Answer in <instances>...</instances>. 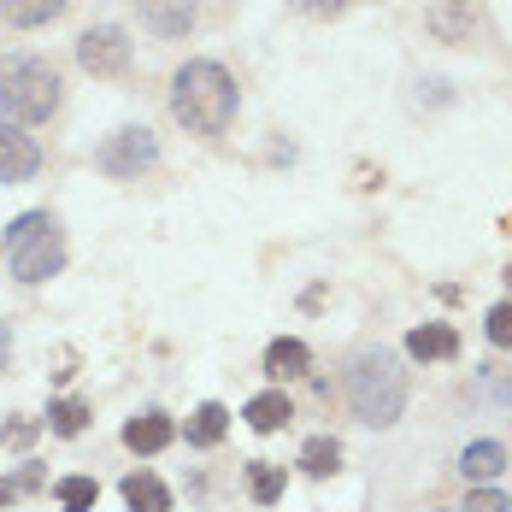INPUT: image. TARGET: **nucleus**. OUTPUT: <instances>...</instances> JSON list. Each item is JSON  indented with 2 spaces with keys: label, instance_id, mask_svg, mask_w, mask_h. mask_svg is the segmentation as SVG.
Listing matches in <instances>:
<instances>
[{
  "label": "nucleus",
  "instance_id": "obj_11",
  "mask_svg": "<svg viewBox=\"0 0 512 512\" xmlns=\"http://www.w3.org/2000/svg\"><path fill=\"white\" fill-rule=\"evenodd\" d=\"M307 365H312V348L301 342V336H277V342L265 348V377H271V383L307 377Z\"/></svg>",
  "mask_w": 512,
  "mask_h": 512
},
{
  "label": "nucleus",
  "instance_id": "obj_25",
  "mask_svg": "<svg viewBox=\"0 0 512 512\" xmlns=\"http://www.w3.org/2000/svg\"><path fill=\"white\" fill-rule=\"evenodd\" d=\"M301 18H336V12H348V0H289Z\"/></svg>",
  "mask_w": 512,
  "mask_h": 512
},
{
  "label": "nucleus",
  "instance_id": "obj_6",
  "mask_svg": "<svg viewBox=\"0 0 512 512\" xmlns=\"http://www.w3.org/2000/svg\"><path fill=\"white\" fill-rule=\"evenodd\" d=\"M130 59H136V48H130V36H124L118 24H89V30L77 36V65H83L89 77H124Z\"/></svg>",
  "mask_w": 512,
  "mask_h": 512
},
{
  "label": "nucleus",
  "instance_id": "obj_7",
  "mask_svg": "<svg viewBox=\"0 0 512 512\" xmlns=\"http://www.w3.org/2000/svg\"><path fill=\"white\" fill-rule=\"evenodd\" d=\"M477 30H483V6H477V0H430V6H424V36H430V42L471 48Z\"/></svg>",
  "mask_w": 512,
  "mask_h": 512
},
{
  "label": "nucleus",
  "instance_id": "obj_27",
  "mask_svg": "<svg viewBox=\"0 0 512 512\" xmlns=\"http://www.w3.org/2000/svg\"><path fill=\"white\" fill-rule=\"evenodd\" d=\"M12 501H18V483H12V477H0V512L12 507Z\"/></svg>",
  "mask_w": 512,
  "mask_h": 512
},
{
  "label": "nucleus",
  "instance_id": "obj_17",
  "mask_svg": "<svg viewBox=\"0 0 512 512\" xmlns=\"http://www.w3.org/2000/svg\"><path fill=\"white\" fill-rule=\"evenodd\" d=\"M65 12V0H0V18L18 24V30H36V24H53Z\"/></svg>",
  "mask_w": 512,
  "mask_h": 512
},
{
  "label": "nucleus",
  "instance_id": "obj_9",
  "mask_svg": "<svg viewBox=\"0 0 512 512\" xmlns=\"http://www.w3.org/2000/svg\"><path fill=\"white\" fill-rule=\"evenodd\" d=\"M136 12H142V24L154 36H165V42H177V36L195 30V0H136Z\"/></svg>",
  "mask_w": 512,
  "mask_h": 512
},
{
  "label": "nucleus",
  "instance_id": "obj_16",
  "mask_svg": "<svg viewBox=\"0 0 512 512\" xmlns=\"http://www.w3.org/2000/svg\"><path fill=\"white\" fill-rule=\"evenodd\" d=\"M224 430H230V407L224 401H201L189 412V448H218Z\"/></svg>",
  "mask_w": 512,
  "mask_h": 512
},
{
  "label": "nucleus",
  "instance_id": "obj_22",
  "mask_svg": "<svg viewBox=\"0 0 512 512\" xmlns=\"http://www.w3.org/2000/svg\"><path fill=\"white\" fill-rule=\"evenodd\" d=\"M48 430V418H30V412H12L6 424H0V448H30L36 436Z\"/></svg>",
  "mask_w": 512,
  "mask_h": 512
},
{
  "label": "nucleus",
  "instance_id": "obj_1",
  "mask_svg": "<svg viewBox=\"0 0 512 512\" xmlns=\"http://www.w3.org/2000/svg\"><path fill=\"white\" fill-rule=\"evenodd\" d=\"M171 118L189 136H224L236 124V77L218 59H189L171 77Z\"/></svg>",
  "mask_w": 512,
  "mask_h": 512
},
{
  "label": "nucleus",
  "instance_id": "obj_10",
  "mask_svg": "<svg viewBox=\"0 0 512 512\" xmlns=\"http://www.w3.org/2000/svg\"><path fill=\"white\" fill-rule=\"evenodd\" d=\"M171 436H177V424L165 412H136L124 424V448L130 454H159V448H171Z\"/></svg>",
  "mask_w": 512,
  "mask_h": 512
},
{
  "label": "nucleus",
  "instance_id": "obj_23",
  "mask_svg": "<svg viewBox=\"0 0 512 512\" xmlns=\"http://www.w3.org/2000/svg\"><path fill=\"white\" fill-rule=\"evenodd\" d=\"M483 330H489V342H495V348H512V301H501V307H489V318H483Z\"/></svg>",
  "mask_w": 512,
  "mask_h": 512
},
{
  "label": "nucleus",
  "instance_id": "obj_20",
  "mask_svg": "<svg viewBox=\"0 0 512 512\" xmlns=\"http://www.w3.org/2000/svg\"><path fill=\"white\" fill-rule=\"evenodd\" d=\"M89 418H95L89 401L65 395V401H53V407H48V430H53V436H83V430H89Z\"/></svg>",
  "mask_w": 512,
  "mask_h": 512
},
{
  "label": "nucleus",
  "instance_id": "obj_5",
  "mask_svg": "<svg viewBox=\"0 0 512 512\" xmlns=\"http://www.w3.org/2000/svg\"><path fill=\"white\" fill-rule=\"evenodd\" d=\"M95 165H101L106 177H142L148 165H159V142L148 124H124V130H112L101 148H95Z\"/></svg>",
  "mask_w": 512,
  "mask_h": 512
},
{
  "label": "nucleus",
  "instance_id": "obj_18",
  "mask_svg": "<svg viewBox=\"0 0 512 512\" xmlns=\"http://www.w3.org/2000/svg\"><path fill=\"white\" fill-rule=\"evenodd\" d=\"M283 489H289L283 465H271V460H254V465H248V495H254L259 507H277V501H283Z\"/></svg>",
  "mask_w": 512,
  "mask_h": 512
},
{
  "label": "nucleus",
  "instance_id": "obj_14",
  "mask_svg": "<svg viewBox=\"0 0 512 512\" xmlns=\"http://www.w3.org/2000/svg\"><path fill=\"white\" fill-rule=\"evenodd\" d=\"M507 471V448L501 442H471V448H460V477L465 483H489V477H501Z\"/></svg>",
  "mask_w": 512,
  "mask_h": 512
},
{
  "label": "nucleus",
  "instance_id": "obj_4",
  "mask_svg": "<svg viewBox=\"0 0 512 512\" xmlns=\"http://www.w3.org/2000/svg\"><path fill=\"white\" fill-rule=\"evenodd\" d=\"M0 254H6L18 283H48V277L65 271V236H59V224H53L48 212H24V218L6 224Z\"/></svg>",
  "mask_w": 512,
  "mask_h": 512
},
{
  "label": "nucleus",
  "instance_id": "obj_29",
  "mask_svg": "<svg viewBox=\"0 0 512 512\" xmlns=\"http://www.w3.org/2000/svg\"><path fill=\"white\" fill-rule=\"evenodd\" d=\"M507 289H512V265H507Z\"/></svg>",
  "mask_w": 512,
  "mask_h": 512
},
{
  "label": "nucleus",
  "instance_id": "obj_26",
  "mask_svg": "<svg viewBox=\"0 0 512 512\" xmlns=\"http://www.w3.org/2000/svg\"><path fill=\"white\" fill-rule=\"evenodd\" d=\"M12 483H18V495H36V489L48 483V471H42V465H24V471H18Z\"/></svg>",
  "mask_w": 512,
  "mask_h": 512
},
{
  "label": "nucleus",
  "instance_id": "obj_21",
  "mask_svg": "<svg viewBox=\"0 0 512 512\" xmlns=\"http://www.w3.org/2000/svg\"><path fill=\"white\" fill-rule=\"evenodd\" d=\"M301 471H307V477H330V471H336V465H342V442H336V436H312L307 448H301Z\"/></svg>",
  "mask_w": 512,
  "mask_h": 512
},
{
  "label": "nucleus",
  "instance_id": "obj_30",
  "mask_svg": "<svg viewBox=\"0 0 512 512\" xmlns=\"http://www.w3.org/2000/svg\"><path fill=\"white\" fill-rule=\"evenodd\" d=\"M436 512H460V507H436Z\"/></svg>",
  "mask_w": 512,
  "mask_h": 512
},
{
  "label": "nucleus",
  "instance_id": "obj_8",
  "mask_svg": "<svg viewBox=\"0 0 512 512\" xmlns=\"http://www.w3.org/2000/svg\"><path fill=\"white\" fill-rule=\"evenodd\" d=\"M36 171H42L36 136H24L18 124H0V183H30Z\"/></svg>",
  "mask_w": 512,
  "mask_h": 512
},
{
  "label": "nucleus",
  "instance_id": "obj_2",
  "mask_svg": "<svg viewBox=\"0 0 512 512\" xmlns=\"http://www.w3.org/2000/svg\"><path fill=\"white\" fill-rule=\"evenodd\" d=\"M407 395H412L407 365L389 354V348H365V354H354V365H348V407H354L359 424H371V430L401 424Z\"/></svg>",
  "mask_w": 512,
  "mask_h": 512
},
{
  "label": "nucleus",
  "instance_id": "obj_19",
  "mask_svg": "<svg viewBox=\"0 0 512 512\" xmlns=\"http://www.w3.org/2000/svg\"><path fill=\"white\" fill-rule=\"evenodd\" d=\"M53 501H59V512H95L101 483H95V477H59V483H53Z\"/></svg>",
  "mask_w": 512,
  "mask_h": 512
},
{
  "label": "nucleus",
  "instance_id": "obj_15",
  "mask_svg": "<svg viewBox=\"0 0 512 512\" xmlns=\"http://www.w3.org/2000/svg\"><path fill=\"white\" fill-rule=\"evenodd\" d=\"M124 507L130 512H171V489L159 483L154 471H130L124 477Z\"/></svg>",
  "mask_w": 512,
  "mask_h": 512
},
{
  "label": "nucleus",
  "instance_id": "obj_3",
  "mask_svg": "<svg viewBox=\"0 0 512 512\" xmlns=\"http://www.w3.org/2000/svg\"><path fill=\"white\" fill-rule=\"evenodd\" d=\"M59 112V71L36 53L0 59V124H48Z\"/></svg>",
  "mask_w": 512,
  "mask_h": 512
},
{
  "label": "nucleus",
  "instance_id": "obj_24",
  "mask_svg": "<svg viewBox=\"0 0 512 512\" xmlns=\"http://www.w3.org/2000/svg\"><path fill=\"white\" fill-rule=\"evenodd\" d=\"M460 512H512V501L501 495V489H471Z\"/></svg>",
  "mask_w": 512,
  "mask_h": 512
},
{
  "label": "nucleus",
  "instance_id": "obj_28",
  "mask_svg": "<svg viewBox=\"0 0 512 512\" xmlns=\"http://www.w3.org/2000/svg\"><path fill=\"white\" fill-rule=\"evenodd\" d=\"M6 359H12V330L0 324V371H6Z\"/></svg>",
  "mask_w": 512,
  "mask_h": 512
},
{
  "label": "nucleus",
  "instance_id": "obj_13",
  "mask_svg": "<svg viewBox=\"0 0 512 512\" xmlns=\"http://www.w3.org/2000/svg\"><path fill=\"white\" fill-rule=\"evenodd\" d=\"M242 418H248V430H259V436H277V430L295 418V401H289L283 389H265V395H254V401L242 407Z\"/></svg>",
  "mask_w": 512,
  "mask_h": 512
},
{
  "label": "nucleus",
  "instance_id": "obj_12",
  "mask_svg": "<svg viewBox=\"0 0 512 512\" xmlns=\"http://www.w3.org/2000/svg\"><path fill=\"white\" fill-rule=\"evenodd\" d=\"M407 354L412 359H460V330L454 324H418V330H407Z\"/></svg>",
  "mask_w": 512,
  "mask_h": 512
}]
</instances>
